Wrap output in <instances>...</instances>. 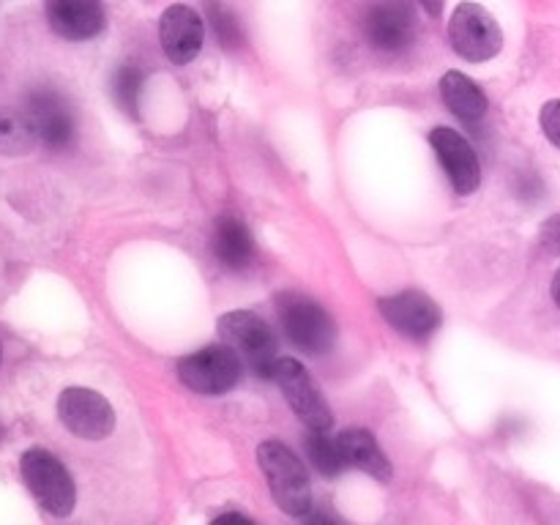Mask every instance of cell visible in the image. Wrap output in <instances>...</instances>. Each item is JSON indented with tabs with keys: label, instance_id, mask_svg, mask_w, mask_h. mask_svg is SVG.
I'll list each match as a JSON object with an SVG mask.
<instances>
[{
	"label": "cell",
	"instance_id": "cell-7",
	"mask_svg": "<svg viewBox=\"0 0 560 525\" xmlns=\"http://www.w3.org/2000/svg\"><path fill=\"white\" fill-rule=\"evenodd\" d=\"M364 36L377 52H402L416 38V11L410 0H375L364 14Z\"/></svg>",
	"mask_w": 560,
	"mask_h": 525
},
{
	"label": "cell",
	"instance_id": "cell-12",
	"mask_svg": "<svg viewBox=\"0 0 560 525\" xmlns=\"http://www.w3.org/2000/svg\"><path fill=\"white\" fill-rule=\"evenodd\" d=\"M159 42L173 63H191L206 42V25L191 5L173 3L159 20Z\"/></svg>",
	"mask_w": 560,
	"mask_h": 525
},
{
	"label": "cell",
	"instance_id": "cell-18",
	"mask_svg": "<svg viewBox=\"0 0 560 525\" xmlns=\"http://www.w3.org/2000/svg\"><path fill=\"white\" fill-rule=\"evenodd\" d=\"M36 140L38 137L25 109L20 113V109L0 107V153L20 156V153L31 151Z\"/></svg>",
	"mask_w": 560,
	"mask_h": 525
},
{
	"label": "cell",
	"instance_id": "cell-19",
	"mask_svg": "<svg viewBox=\"0 0 560 525\" xmlns=\"http://www.w3.org/2000/svg\"><path fill=\"white\" fill-rule=\"evenodd\" d=\"M306 457L310 463L320 470L323 476H337L342 474L345 459L342 452H339L337 438H328L326 430H312L310 438H306Z\"/></svg>",
	"mask_w": 560,
	"mask_h": 525
},
{
	"label": "cell",
	"instance_id": "cell-8",
	"mask_svg": "<svg viewBox=\"0 0 560 525\" xmlns=\"http://www.w3.org/2000/svg\"><path fill=\"white\" fill-rule=\"evenodd\" d=\"M25 113L31 118L38 142H44L47 148L63 151L74 142V109L66 102L63 93H58L55 88H36V91L27 93Z\"/></svg>",
	"mask_w": 560,
	"mask_h": 525
},
{
	"label": "cell",
	"instance_id": "cell-16",
	"mask_svg": "<svg viewBox=\"0 0 560 525\" xmlns=\"http://www.w3.org/2000/svg\"><path fill=\"white\" fill-rule=\"evenodd\" d=\"M339 452H342L345 465L350 468H359L364 474L375 476V479L388 481L392 479V465H388L386 454L377 446L375 435L366 430H345L342 435L337 438Z\"/></svg>",
	"mask_w": 560,
	"mask_h": 525
},
{
	"label": "cell",
	"instance_id": "cell-21",
	"mask_svg": "<svg viewBox=\"0 0 560 525\" xmlns=\"http://www.w3.org/2000/svg\"><path fill=\"white\" fill-rule=\"evenodd\" d=\"M206 9L219 44H222L224 49H238L241 44H244V31H241L238 16H235L222 0H206Z\"/></svg>",
	"mask_w": 560,
	"mask_h": 525
},
{
	"label": "cell",
	"instance_id": "cell-27",
	"mask_svg": "<svg viewBox=\"0 0 560 525\" xmlns=\"http://www.w3.org/2000/svg\"><path fill=\"white\" fill-rule=\"evenodd\" d=\"M0 435H3V430H0Z\"/></svg>",
	"mask_w": 560,
	"mask_h": 525
},
{
	"label": "cell",
	"instance_id": "cell-13",
	"mask_svg": "<svg viewBox=\"0 0 560 525\" xmlns=\"http://www.w3.org/2000/svg\"><path fill=\"white\" fill-rule=\"evenodd\" d=\"M44 16L66 42L96 38L107 25L104 0H44Z\"/></svg>",
	"mask_w": 560,
	"mask_h": 525
},
{
	"label": "cell",
	"instance_id": "cell-9",
	"mask_svg": "<svg viewBox=\"0 0 560 525\" xmlns=\"http://www.w3.org/2000/svg\"><path fill=\"white\" fill-rule=\"evenodd\" d=\"M58 416L69 432L82 441H102L113 432L115 410L93 388L71 386L58 397Z\"/></svg>",
	"mask_w": 560,
	"mask_h": 525
},
{
	"label": "cell",
	"instance_id": "cell-20",
	"mask_svg": "<svg viewBox=\"0 0 560 525\" xmlns=\"http://www.w3.org/2000/svg\"><path fill=\"white\" fill-rule=\"evenodd\" d=\"M142 80H145V74H142V71L137 69V66H131V63H124L113 74V98H115V104L120 107V113L131 115V118H137V107H140Z\"/></svg>",
	"mask_w": 560,
	"mask_h": 525
},
{
	"label": "cell",
	"instance_id": "cell-5",
	"mask_svg": "<svg viewBox=\"0 0 560 525\" xmlns=\"http://www.w3.org/2000/svg\"><path fill=\"white\" fill-rule=\"evenodd\" d=\"M178 377L195 394L217 397L241 381V355L228 342L208 345L178 361Z\"/></svg>",
	"mask_w": 560,
	"mask_h": 525
},
{
	"label": "cell",
	"instance_id": "cell-11",
	"mask_svg": "<svg viewBox=\"0 0 560 525\" xmlns=\"http://www.w3.org/2000/svg\"><path fill=\"white\" fill-rule=\"evenodd\" d=\"M381 312L392 323V328L416 342H424L441 328V310L430 295L419 290H405V293L381 299Z\"/></svg>",
	"mask_w": 560,
	"mask_h": 525
},
{
	"label": "cell",
	"instance_id": "cell-24",
	"mask_svg": "<svg viewBox=\"0 0 560 525\" xmlns=\"http://www.w3.org/2000/svg\"><path fill=\"white\" fill-rule=\"evenodd\" d=\"M419 3L424 5V11L432 20H438V16L443 14V9H446V0H419Z\"/></svg>",
	"mask_w": 560,
	"mask_h": 525
},
{
	"label": "cell",
	"instance_id": "cell-4",
	"mask_svg": "<svg viewBox=\"0 0 560 525\" xmlns=\"http://www.w3.org/2000/svg\"><path fill=\"white\" fill-rule=\"evenodd\" d=\"M448 42L459 58L470 63L492 60L503 49V33L495 16L479 3H459L448 22Z\"/></svg>",
	"mask_w": 560,
	"mask_h": 525
},
{
	"label": "cell",
	"instance_id": "cell-1",
	"mask_svg": "<svg viewBox=\"0 0 560 525\" xmlns=\"http://www.w3.org/2000/svg\"><path fill=\"white\" fill-rule=\"evenodd\" d=\"M257 459H260V468L266 474L277 506L293 517H304L312 506V487L304 463L279 441L262 443L257 448Z\"/></svg>",
	"mask_w": 560,
	"mask_h": 525
},
{
	"label": "cell",
	"instance_id": "cell-6",
	"mask_svg": "<svg viewBox=\"0 0 560 525\" xmlns=\"http://www.w3.org/2000/svg\"><path fill=\"white\" fill-rule=\"evenodd\" d=\"M219 331L255 375L271 377L273 364H277V337L255 312H228L219 320Z\"/></svg>",
	"mask_w": 560,
	"mask_h": 525
},
{
	"label": "cell",
	"instance_id": "cell-15",
	"mask_svg": "<svg viewBox=\"0 0 560 525\" xmlns=\"http://www.w3.org/2000/svg\"><path fill=\"white\" fill-rule=\"evenodd\" d=\"M213 255L230 271H244L255 260V238L244 219L219 217L213 224Z\"/></svg>",
	"mask_w": 560,
	"mask_h": 525
},
{
	"label": "cell",
	"instance_id": "cell-22",
	"mask_svg": "<svg viewBox=\"0 0 560 525\" xmlns=\"http://www.w3.org/2000/svg\"><path fill=\"white\" fill-rule=\"evenodd\" d=\"M541 131L547 135V140L552 142V145L560 148V98L556 102H547L545 107H541Z\"/></svg>",
	"mask_w": 560,
	"mask_h": 525
},
{
	"label": "cell",
	"instance_id": "cell-26",
	"mask_svg": "<svg viewBox=\"0 0 560 525\" xmlns=\"http://www.w3.org/2000/svg\"><path fill=\"white\" fill-rule=\"evenodd\" d=\"M0 361H3V350H0Z\"/></svg>",
	"mask_w": 560,
	"mask_h": 525
},
{
	"label": "cell",
	"instance_id": "cell-10",
	"mask_svg": "<svg viewBox=\"0 0 560 525\" xmlns=\"http://www.w3.org/2000/svg\"><path fill=\"white\" fill-rule=\"evenodd\" d=\"M271 377L284 392L290 408L299 413V419L304 421L310 430H328V427H331V408H328V402L323 399L317 383L312 381V375L299 364V361L277 359Z\"/></svg>",
	"mask_w": 560,
	"mask_h": 525
},
{
	"label": "cell",
	"instance_id": "cell-14",
	"mask_svg": "<svg viewBox=\"0 0 560 525\" xmlns=\"http://www.w3.org/2000/svg\"><path fill=\"white\" fill-rule=\"evenodd\" d=\"M430 142L435 148L438 159H441L443 170H446L448 180H452L454 191L457 195H474L481 184V167L470 142L454 129H448V126L432 129Z\"/></svg>",
	"mask_w": 560,
	"mask_h": 525
},
{
	"label": "cell",
	"instance_id": "cell-23",
	"mask_svg": "<svg viewBox=\"0 0 560 525\" xmlns=\"http://www.w3.org/2000/svg\"><path fill=\"white\" fill-rule=\"evenodd\" d=\"M539 241L550 255H560V213L547 219L545 228H541L539 233Z\"/></svg>",
	"mask_w": 560,
	"mask_h": 525
},
{
	"label": "cell",
	"instance_id": "cell-3",
	"mask_svg": "<svg viewBox=\"0 0 560 525\" xmlns=\"http://www.w3.org/2000/svg\"><path fill=\"white\" fill-rule=\"evenodd\" d=\"M22 481L38 506L52 517H66L77 503V487L66 465L47 448H27L20 459Z\"/></svg>",
	"mask_w": 560,
	"mask_h": 525
},
{
	"label": "cell",
	"instance_id": "cell-2",
	"mask_svg": "<svg viewBox=\"0 0 560 525\" xmlns=\"http://www.w3.org/2000/svg\"><path fill=\"white\" fill-rule=\"evenodd\" d=\"M277 312L282 331L290 342L306 355H323L337 342V323L310 295L282 293L277 295Z\"/></svg>",
	"mask_w": 560,
	"mask_h": 525
},
{
	"label": "cell",
	"instance_id": "cell-25",
	"mask_svg": "<svg viewBox=\"0 0 560 525\" xmlns=\"http://www.w3.org/2000/svg\"><path fill=\"white\" fill-rule=\"evenodd\" d=\"M552 299H556V304L560 306V271L556 273V279H552Z\"/></svg>",
	"mask_w": 560,
	"mask_h": 525
},
{
	"label": "cell",
	"instance_id": "cell-17",
	"mask_svg": "<svg viewBox=\"0 0 560 525\" xmlns=\"http://www.w3.org/2000/svg\"><path fill=\"white\" fill-rule=\"evenodd\" d=\"M441 96L443 102H446V107L452 109L457 118L468 120V124L485 118L487 96L470 77L463 74V71H446V74H443Z\"/></svg>",
	"mask_w": 560,
	"mask_h": 525
}]
</instances>
